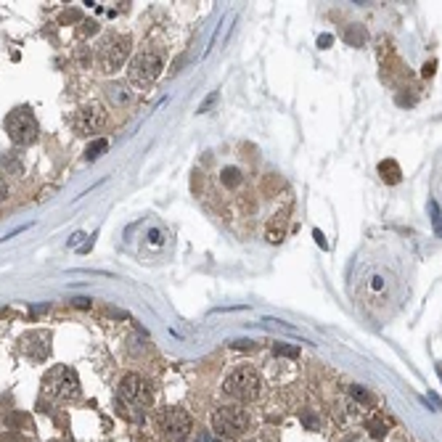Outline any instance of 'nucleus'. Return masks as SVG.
Returning a JSON list of instances; mask_svg holds the SVG:
<instances>
[{
	"label": "nucleus",
	"mask_w": 442,
	"mask_h": 442,
	"mask_svg": "<svg viewBox=\"0 0 442 442\" xmlns=\"http://www.w3.org/2000/svg\"><path fill=\"white\" fill-rule=\"evenodd\" d=\"M429 209H432V223H434V233L437 236H442V212H440V207L437 204H429Z\"/></svg>",
	"instance_id": "nucleus-19"
},
{
	"label": "nucleus",
	"mask_w": 442,
	"mask_h": 442,
	"mask_svg": "<svg viewBox=\"0 0 442 442\" xmlns=\"http://www.w3.org/2000/svg\"><path fill=\"white\" fill-rule=\"evenodd\" d=\"M249 426H252V418H249V413H246L244 408L238 406H223L212 413V432L217 437H223V440H238V437H244L249 432Z\"/></svg>",
	"instance_id": "nucleus-3"
},
{
	"label": "nucleus",
	"mask_w": 442,
	"mask_h": 442,
	"mask_svg": "<svg viewBox=\"0 0 442 442\" xmlns=\"http://www.w3.org/2000/svg\"><path fill=\"white\" fill-rule=\"evenodd\" d=\"M331 43H334V37H331V35H321V37H318V48H328Z\"/></svg>",
	"instance_id": "nucleus-24"
},
{
	"label": "nucleus",
	"mask_w": 442,
	"mask_h": 442,
	"mask_svg": "<svg viewBox=\"0 0 442 442\" xmlns=\"http://www.w3.org/2000/svg\"><path fill=\"white\" fill-rule=\"evenodd\" d=\"M440 376H442V366H440Z\"/></svg>",
	"instance_id": "nucleus-28"
},
{
	"label": "nucleus",
	"mask_w": 442,
	"mask_h": 442,
	"mask_svg": "<svg viewBox=\"0 0 442 442\" xmlns=\"http://www.w3.org/2000/svg\"><path fill=\"white\" fill-rule=\"evenodd\" d=\"M342 442H368V440H366L363 434H355V432H352V434H344Z\"/></svg>",
	"instance_id": "nucleus-23"
},
{
	"label": "nucleus",
	"mask_w": 442,
	"mask_h": 442,
	"mask_svg": "<svg viewBox=\"0 0 442 442\" xmlns=\"http://www.w3.org/2000/svg\"><path fill=\"white\" fill-rule=\"evenodd\" d=\"M273 350H276V355H281V358H297L299 355V347H289V344H276V347H273Z\"/></svg>",
	"instance_id": "nucleus-18"
},
{
	"label": "nucleus",
	"mask_w": 442,
	"mask_h": 442,
	"mask_svg": "<svg viewBox=\"0 0 442 442\" xmlns=\"http://www.w3.org/2000/svg\"><path fill=\"white\" fill-rule=\"evenodd\" d=\"M21 350L27 352V358H32V361H46L48 352H51V334L32 331V334L21 339Z\"/></svg>",
	"instance_id": "nucleus-11"
},
{
	"label": "nucleus",
	"mask_w": 442,
	"mask_h": 442,
	"mask_svg": "<svg viewBox=\"0 0 442 442\" xmlns=\"http://www.w3.org/2000/svg\"><path fill=\"white\" fill-rule=\"evenodd\" d=\"M43 392L48 397H56V400H77L80 397V379L72 368L56 366L43 379Z\"/></svg>",
	"instance_id": "nucleus-6"
},
{
	"label": "nucleus",
	"mask_w": 442,
	"mask_h": 442,
	"mask_svg": "<svg viewBox=\"0 0 442 442\" xmlns=\"http://www.w3.org/2000/svg\"><path fill=\"white\" fill-rule=\"evenodd\" d=\"M156 426L162 437H167L170 442H183L194 429V421H191V413L183 411V408H164L156 416Z\"/></svg>",
	"instance_id": "nucleus-8"
},
{
	"label": "nucleus",
	"mask_w": 442,
	"mask_h": 442,
	"mask_svg": "<svg viewBox=\"0 0 442 442\" xmlns=\"http://www.w3.org/2000/svg\"><path fill=\"white\" fill-rule=\"evenodd\" d=\"M223 387H226L228 397H233L238 403H252L262 392V376L260 371H254L252 366H241L228 376Z\"/></svg>",
	"instance_id": "nucleus-5"
},
{
	"label": "nucleus",
	"mask_w": 442,
	"mask_h": 442,
	"mask_svg": "<svg viewBox=\"0 0 442 442\" xmlns=\"http://www.w3.org/2000/svg\"><path fill=\"white\" fill-rule=\"evenodd\" d=\"M106 149H109V141H106V138H99V141H93V144L85 149V159H91V162H93V159H99V156L106 151Z\"/></svg>",
	"instance_id": "nucleus-15"
},
{
	"label": "nucleus",
	"mask_w": 442,
	"mask_h": 442,
	"mask_svg": "<svg viewBox=\"0 0 442 442\" xmlns=\"http://www.w3.org/2000/svg\"><path fill=\"white\" fill-rule=\"evenodd\" d=\"M249 442H268V440H249Z\"/></svg>",
	"instance_id": "nucleus-27"
},
{
	"label": "nucleus",
	"mask_w": 442,
	"mask_h": 442,
	"mask_svg": "<svg viewBox=\"0 0 442 442\" xmlns=\"http://www.w3.org/2000/svg\"><path fill=\"white\" fill-rule=\"evenodd\" d=\"M379 175H381V181L389 183V186H395V183H400V164L395 162V159H387V162H381L379 164Z\"/></svg>",
	"instance_id": "nucleus-14"
},
{
	"label": "nucleus",
	"mask_w": 442,
	"mask_h": 442,
	"mask_svg": "<svg viewBox=\"0 0 442 442\" xmlns=\"http://www.w3.org/2000/svg\"><path fill=\"white\" fill-rule=\"evenodd\" d=\"M133 51V40L127 35H106L96 48V61H99L101 72H117L122 69V64L127 61V56Z\"/></svg>",
	"instance_id": "nucleus-4"
},
{
	"label": "nucleus",
	"mask_w": 442,
	"mask_h": 442,
	"mask_svg": "<svg viewBox=\"0 0 442 442\" xmlns=\"http://www.w3.org/2000/svg\"><path fill=\"white\" fill-rule=\"evenodd\" d=\"M220 181L233 189V186H238V183H241V170H238V167H226V170H223V178H220Z\"/></svg>",
	"instance_id": "nucleus-16"
},
{
	"label": "nucleus",
	"mask_w": 442,
	"mask_h": 442,
	"mask_svg": "<svg viewBox=\"0 0 442 442\" xmlns=\"http://www.w3.org/2000/svg\"><path fill=\"white\" fill-rule=\"evenodd\" d=\"M3 125H6V133H9V138L16 146L35 144L37 119H35V114H32V109L29 106H16L14 111H9V117H6Z\"/></svg>",
	"instance_id": "nucleus-7"
},
{
	"label": "nucleus",
	"mask_w": 442,
	"mask_h": 442,
	"mask_svg": "<svg viewBox=\"0 0 442 442\" xmlns=\"http://www.w3.org/2000/svg\"><path fill=\"white\" fill-rule=\"evenodd\" d=\"M212 104H217V93H209L207 99H204V104L199 106V114H207V111H209V106H212Z\"/></svg>",
	"instance_id": "nucleus-22"
},
{
	"label": "nucleus",
	"mask_w": 442,
	"mask_h": 442,
	"mask_svg": "<svg viewBox=\"0 0 442 442\" xmlns=\"http://www.w3.org/2000/svg\"><path fill=\"white\" fill-rule=\"evenodd\" d=\"M117 397L122 408H125L127 413H133L138 418L141 413H146L154 403V392L149 387V381L141 379L138 373H127L125 379L119 381V389H117Z\"/></svg>",
	"instance_id": "nucleus-2"
},
{
	"label": "nucleus",
	"mask_w": 442,
	"mask_h": 442,
	"mask_svg": "<svg viewBox=\"0 0 442 442\" xmlns=\"http://www.w3.org/2000/svg\"><path fill=\"white\" fill-rule=\"evenodd\" d=\"M106 125V111L99 104H85L72 114V130L77 136H93Z\"/></svg>",
	"instance_id": "nucleus-9"
},
{
	"label": "nucleus",
	"mask_w": 442,
	"mask_h": 442,
	"mask_svg": "<svg viewBox=\"0 0 442 442\" xmlns=\"http://www.w3.org/2000/svg\"><path fill=\"white\" fill-rule=\"evenodd\" d=\"M368 426H371V434H373V437H384V432H387L384 421H379V418H373Z\"/></svg>",
	"instance_id": "nucleus-21"
},
{
	"label": "nucleus",
	"mask_w": 442,
	"mask_h": 442,
	"mask_svg": "<svg viewBox=\"0 0 442 442\" xmlns=\"http://www.w3.org/2000/svg\"><path fill=\"white\" fill-rule=\"evenodd\" d=\"M162 69H164L162 51H159V48H154V46H146V48H141L136 56H133V61L127 64V77H130L133 85L146 88V85H151V82L159 80Z\"/></svg>",
	"instance_id": "nucleus-1"
},
{
	"label": "nucleus",
	"mask_w": 442,
	"mask_h": 442,
	"mask_svg": "<svg viewBox=\"0 0 442 442\" xmlns=\"http://www.w3.org/2000/svg\"><path fill=\"white\" fill-rule=\"evenodd\" d=\"M316 241H318V246H323V249L328 246V244H326V236L321 233V231H316Z\"/></svg>",
	"instance_id": "nucleus-25"
},
{
	"label": "nucleus",
	"mask_w": 442,
	"mask_h": 442,
	"mask_svg": "<svg viewBox=\"0 0 442 442\" xmlns=\"http://www.w3.org/2000/svg\"><path fill=\"white\" fill-rule=\"evenodd\" d=\"M434 72V61L432 64H426V66H424V74H426V77H429V74H432Z\"/></svg>",
	"instance_id": "nucleus-26"
},
{
	"label": "nucleus",
	"mask_w": 442,
	"mask_h": 442,
	"mask_svg": "<svg viewBox=\"0 0 442 442\" xmlns=\"http://www.w3.org/2000/svg\"><path fill=\"white\" fill-rule=\"evenodd\" d=\"M366 40H368V32H366V27H361V24H350V27L344 29V43L352 48H361L366 46Z\"/></svg>",
	"instance_id": "nucleus-13"
},
{
	"label": "nucleus",
	"mask_w": 442,
	"mask_h": 442,
	"mask_svg": "<svg viewBox=\"0 0 442 442\" xmlns=\"http://www.w3.org/2000/svg\"><path fill=\"white\" fill-rule=\"evenodd\" d=\"M299 418H302V424H305L307 429H318V416L313 413V411H302Z\"/></svg>",
	"instance_id": "nucleus-20"
},
{
	"label": "nucleus",
	"mask_w": 442,
	"mask_h": 442,
	"mask_svg": "<svg viewBox=\"0 0 442 442\" xmlns=\"http://www.w3.org/2000/svg\"><path fill=\"white\" fill-rule=\"evenodd\" d=\"M350 395L355 397L358 403H363V406H373V397H371V392H368V389L358 387V384H355V387H350Z\"/></svg>",
	"instance_id": "nucleus-17"
},
{
	"label": "nucleus",
	"mask_w": 442,
	"mask_h": 442,
	"mask_svg": "<svg viewBox=\"0 0 442 442\" xmlns=\"http://www.w3.org/2000/svg\"><path fill=\"white\" fill-rule=\"evenodd\" d=\"M104 101L111 109H127L133 106V101H136V91L125 82H106L104 85Z\"/></svg>",
	"instance_id": "nucleus-10"
},
{
	"label": "nucleus",
	"mask_w": 442,
	"mask_h": 442,
	"mask_svg": "<svg viewBox=\"0 0 442 442\" xmlns=\"http://www.w3.org/2000/svg\"><path fill=\"white\" fill-rule=\"evenodd\" d=\"M289 215H291V207L286 204V207L278 209V212L273 215L271 223H268L265 236H268V241H271V244H281V241L286 238V231H289Z\"/></svg>",
	"instance_id": "nucleus-12"
}]
</instances>
